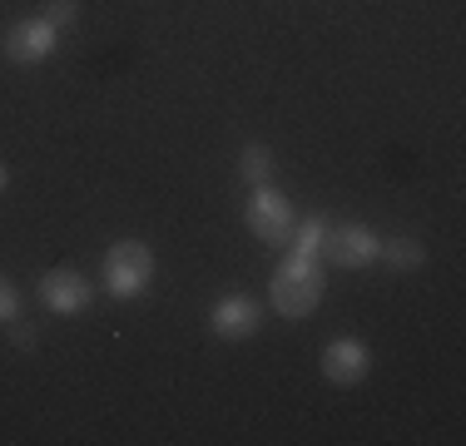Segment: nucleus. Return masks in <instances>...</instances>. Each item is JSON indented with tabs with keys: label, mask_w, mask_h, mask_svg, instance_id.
<instances>
[{
	"label": "nucleus",
	"mask_w": 466,
	"mask_h": 446,
	"mask_svg": "<svg viewBox=\"0 0 466 446\" xmlns=\"http://www.w3.org/2000/svg\"><path fill=\"white\" fill-rule=\"evenodd\" d=\"M273 169H279V154H273L263 139H253V144L238 149V178L243 184H273Z\"/></svg>",
	"instance_id": "nucleus-10"
},
{
	"label": "nucleus",
	"mask_w": 466,
	"mask_h": 446,
	"mask_svg": "<svg viewBox=\"0 0 466 446\" xmlns=\"http://www.w3.org/2000/svg\"><path fill=\"white\" fill-rule=\"evenodd\" d=\"M243 223H248V233L258 243H268V248H288V238H293V198L283 194V188L273 184H253L248 204H243Z\"/></svg>",
	"instance_id": "nucleus-3"
},
{
	"label": "nucleus",
	"mask_w": 466,
	"mask_h": 446,
	"mask_svg": "<svg viewBox=\"0 0 466 446\" xmlns=\"http://www.w3.org/2000/svg\"><path fill=\"white\" fill-rule=\"evenodd\" d=\"M55 45H60V30H55L46 15H25V20H15V25H5L0 55H5L10 65H40L55 55Z\"/></svg>",
	"instance_id": "nucleus-4"
},
{
	"label": "nucleus",
	"mask_w": 466,
	"mask_h": 446,
	"mask_svg": "<svg viewBox=\"0 0 466 446\" xmlns=\"http://www.w3.org/2000/svg\"><path fill=\"white\" fill-rule=\"evenodd\" d=\"M318 367H323V377L332 387H358L372 372V348L362 338H332L323 357H318Z\"/></svg>",
	"instance_id": "nucleus-7"
},
{
	"label": "nucleus",
	"mask_w": 466,
	"mask_h": 446,
	"mask_svg": "<svg viewBox=\"0 0 466 446\" xmlns=\"http://www.w3.org/2000/svg\"><path fill=\"white\" fill-rule=\"evenodd\" d=\"M328 228H332V218H323V214L298 218V223H293V238H288V253H303V258H323Z\"/></svg>",
	"instance_id": "nucleus-11"
},
{
	"label": "nucleus",
	"mask_w": 466,
	"mask_h": 446,
	"mask_svg": "<svg viewBox=\"0 0 466 446\" xmlns=\"http://www.w3.org/2000/svg\"><path fill=\"white\" fill-rule=\"evenodd\" d=\"M99 278H105V293L119 298V303L144 298V293H149V283H154V248H149V243H139V238L109 243Z\"/></svg>",
	"instance_id": "nucleus-2"
},
{
	"label": "nucleus",
	"mask_w": 466,
	"mask_h": 446,
	"mask_svg": "<svg viewBox=\"0 0 466 446\" xmlns=\"http://www.w3.org/2000/svg\"><path fill=\"white\" fill-rule=\"evenodd\" d=\"M5 184H10V169H5V164H0V194H5Z\"/></svg>",
	"instance_id": "nucleus-15"
},
{
	"label": "nucleus",
	"mask_w": 466,
	"mask_h": 446,
	"mask_svg": "<svg viewBox=\"0 0 466 446\" xmlns=\"http://www.w3.org/2000/svg\"><path fill=\"white\" fill-rule=\"evenodd\" d=\"M377 248H382V233L368 228V223H332L323 258L332 268H368V263H377Z\"/></svg>",
	"instance_id": "nucleus-5"
},
{
	"label": "nucleus",
	"mask_w": 466,
	"mask_h": 446,
	"mask_svg": "<svg viewBox=\"0 0 466 446\" xmlns=\"http://www.w3.org/2000/svg\"><path fill=\"white\" fill-rule=\"evenodd\" d=\"M377 258H387L397 273H417V268H427V243L412 238V233H397V238H382Z\"/></svg>",
	"instance_id": "nucleus-9"
},
{
	"label": "nucleus",
	"mask_w": 466,
	"mask_h": 446,
	"mask_svg": "<svg viewBox=\"0 0 466 446\" xmlns=\"http://www.w3.org/2000/svg\"><path fill=\"white\" fill-rule=\"evenodd\" d=\"M208 328H214L224 342H248L253 332L263 328V308L253 303L248 293H228V298H218V303L208 308Z\"/></svg>",
	"instance_id": "nucleus-8"
},
{
	"label": "nucleus",
	"mask_w": 466,
	"mask_h": 446,
	"mask_svg": "<svg viewBox=\"0 0 466 446\" xmlns=\"http://www.w3.org/2000/svg\"><path fill=\"white\" fill-rule=\"evenodd\" d=\"M5 328H10V342H15L20 352H30V348H35V342H40V332L30 328V322H20V318H10Z\"/></svg>",
	"instance_id": "nucleus-14"
},
{
	"label": "nucleus",
	"mask_w": 466,
	"mask_h": 446,
	"mask_svg": "<svg viewBox=\"0 0 466 446\" xmlns=\"http://www.w3.org/2000/svg\"><path fill=\"white\" fill-rule=\"evenodd\" d=\"M40 303H46L55 318H75L95 303V283L80 273V268H50L40 278Z\"/></svg>",
	"instance_id": "nucleus-6"
},
{
	"label": "nucleus",
	"mask_w": 466,
	"mask_h": 446,
	"mask_svg": "<svg viewBox=\"0 0 466 446\" xmlns=\"http://www.w3.org/2000/svg\"><path fill=\"white\" fill-rule=\"evenodd\" d=\"M268 298L279 308V318L288 322H303L308 312L328 298V273H323V258H303V253H288V258L273 268L268 278Z\"/></svg>",
	"instance_id": "nucleus-1"
},
{
	"label": "nucleus",
	"mask_w": 466,
	"mask_h": 446,
	"mask_svg": "<svg viewBox=\"0 0 466 446\" xmlns=\"http://www.w3.org/2000/svg\"><path fill=\"white\" fill-rule=\"evenodd\" d=\"M40 15H46L55 30H70L75 20H80V0H46V10H40Z\"/></svg>",
	"instance_id": "nucleus-12"
},
{
	"label": "nucleus",
	"mask_w": 466,
	"mask_h": 446,
	"mask_svg": "<svg viewBox=\"0 0 466 446\" xmlns=\"http://www.w3.org/2000/svg\"><path fill=\"white\" fill-rule=\"evenodd\" d=\"M10 318H20V288L0 273V328H5Z\"/></svg>",
	"instance_id": "nucleus-13"
}]
</instances>
